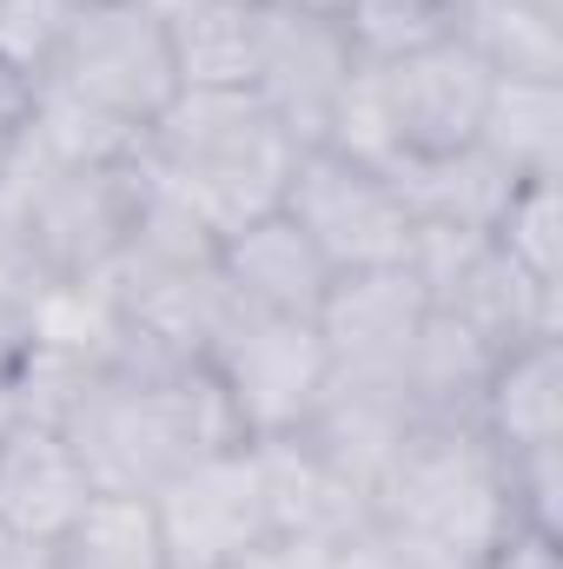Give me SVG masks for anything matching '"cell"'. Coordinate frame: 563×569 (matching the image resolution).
Listing matches in <instances>:
<instances>
[{
  "label": "cell",
  "mask_w": 563,
  "mask_h": 569,
  "mask_svg": "<svg viewBox=\"0 0 563 569\" xmlns=\"http://www.w3.org/2000/svg\"><path fill=\"white\" fill-rule=\"evenodd\" d=\"M60 430L107 497H152L199 457L246 443L206 358H152L134 345H113L107 371L87 385Z\"/></svg>",
  "instance_id": "obj_1"
},
{
  "label": "cell",
  "mask_w": 563,
  "mask_h": 569,
  "mask_svg": "<svg viewBox=\"0 0 563 569\" xmlns=\"http://www.w3.org/2000/svg\"><path fill=\"white\" fill-rule=\"evenodd\" d=\"M146 166L226 239L266 212H279L285 179L305 146L259 107V93L179 87L172 107L146 127Z\"/></svg>",
  "instance_id": "obj_2"
},
{
  "label": "cell",
  "mask_w": 563,
  "mask_h": 569,
  "mask_svg": "<svg viewBox=\"0 0 563 569\" xmlns=\"http://www.w3.org/2000/svg\"><path fill=\"white\" fill-rule=\"evenodd\" d=\"M372 523L484 563L517 530L497 443L477 425H412L372 490Z\"/></svg>",
  "instance_id": "obj_3"
},
{
  "label": "cell",
  "mask_w": 563,
  "mask_h": 569,
  "mask_svg": "<svg viewBox=\"0 0 563 569\" xmlns=\"http://www.w3.org/2000/svg\"><path fill=\"white\" fill-rule=\"evenodd\" d=\"M33 80L146 133L179 93V60L166 20L146 0H113V7H73Z\"/></svg>",
  "instance_id": "obj_4"
},
{
  "label": "cell",
  "mask_w": 563,
  "mask_h": 569,
  "mask_svg": "<svg viewBox=\"0 0 563 569\" xmlns=\"http://www.w3.org/2000/svg\"><path fill=\"white\" fill-rule=\"evenodd\" d=\"M206 371L219 378L233 418L246 430V443L266 437H292L305 425V411L318 405L332 358L312 318H279V311H233L226 331L206 351Z\"/></svg>",
  "instance_id": "obj_5"
},
{
  "label": "cell",
  "mask_w": 563,
  "mask_h": 569,
  "mask_svg": "<svg viewBox=\"0 0 563 569\" xmlns=\"http://www.w3.org/2000/svg\"><path fill=\"white\" fill-rule=\"evenodd\" d=\"M279 212L318 246L332 272H372L398 266L412 246V212L392 192V179L365 159H345L332 146H305L285 179Z\"/></svg>",
  "instance_id": "obj_6"
},
{
  "label": "cell",
  "mask_w": 563,
  "mask_h": 569,
  "mask_svg": "<svg viewBox=\"0 0 563 569\" xmlns=\"http://www.w3.org/2000/svg\"><path fill=\"white\" fill-rule=\"evenodd\" d=\"M146 503H152V523L166 543V569H239L273 537L253 443L199 457L192 470L159 483Z\"/></svg>",
  "instance_id": "obj_7"
},
{
  "label": "cell",
  "mask_w": 563,
  "mask_h": 569,
  "mask_svg": "<svg viewBox=\"0 0 563 569\" xmlns=\"http://www.w3.org/2000/svg\"><path fill=\"white\" fill-rule=\"evenodd\" d=\"M365 73H372L378 113H385V133H392V159L477 146L491 87H497V73L477 60V47L437 40L424 53H405L392 67H365Z\"/></svg>",
  "instance_id": "obj_8"
},
{
  "label": "cell",
  "mask_w": 563,
  "mask_h": 569,
  "mask_svg": "<svg viewBox=\"0 0 563 569\" xmlns=\"http://www.w3.org/2000/svg\"><path fill=\"white\" fill-rule=\"evenodd\" d=\"M358 60L345 47L338 20H312V13H273L259 27V67H253V93L259 107L279 120L298 146H325L332 113L352 87Z\"/></svg>",
  "instance_id": "obj_9"
},
{
  "label": "cell",
  "mask_w": 563,
  "mask_h": 569,
  "mask_svg": "<svg viewBox=\"0 0 563 569\" xmlns=\"http://www.w3.org/2000/svg\"><path fill=\"white\" fill-rule=\"evenodd\" d=\"M431 291L418 284V272L398 266H372V272H338L325 305H318V338L332 371H365V378H398L405 351L418 338Z\"/></svg>",
  "instance_id": "obj_10"
},
{
  "label": "cell",
  "mask_w": 563,
  "mask_h": 569,
  "mask_svg": "<svg viewBox=\"0 0 563 569\" xmlns=\"http://www.w3.org/2000/svg\"><path fill=\"white\" fill-rule=\"evenodd\" d=\"M418 411L405 398L398 378H365V371H332L318 405L305 411V425L292 430L298 443H312L338 477H352L365 497L378 490V477L392 470L398 443L412 437Z\"/></svg>",
  "instance_id": "obj_11"
},
{
  "label": "cell",
  "mask_w": 563,
  "mask_h": 569,
  "mask_svg": "<svg viewBox=\"0 0 563 569\" xmlns=\"http://www.w3.org/2000/svg\"><path fill=\"white\" fill-rule=\"evenodd\" d=\"M87 503H93V477L67 443V430L20 418L0 437V537L60 543Z\"/></svg>",
  "instance_id": "obj_12"
},
{
  "label": "cell",
  "mask_w": 563,
  "mask_h": 569,
  "mask_svg": "<svg viewBox=\"0 0 563 569\" xmlns=\"http://www.w3.org/2000/svg\"><path fill=\"white\" fill-rule=\"evenodd\" d=\"M259 483H266V517L279 537H312V543H352L372 530V497L338 477L312 443L298 437H266L253 443Z\"/></svg>",
  "instance_id": "obj_13"
},
{
  "label": "cell",
  "mask_w": 563,
  "mask_h": 569,
  "mask_svg": "<svg viewBox=\"0 0 563 569\" xmlns=\"http://www.w3.org/2000/svg\"><path fill=\"white\" fill-rule=\"evenodd\" d=\"M219 272L233 284V298L246 311H279V318H318L325 291H332V266L318 259V246L285 219L266 212L239 232L219 239Z\"/></svg>",
  "instance_id": "obj_14"
},
{
  "label": "cell",
  "mask_w": 563,
  "mask_h": 569,
  "mask_svg": "<svg viewBox=\"0 0 563 569\" xmlns=\"http://www.w3.org/2000/svg\"><path fill=\"white\" fill-rule=\"evenodd\" d=\"M392 192L405 199L412 226H451V232H484L497 226L504 199H511V172L484 152V146H457V152H412L385 166Z\"/></svg>",
  "instance_id": "obj_15"
},
{
  "label": "cell",
  "mask_w": 563,
  "mask_h": 569,
  "mask_svg": "<svg viewBox=\"0 0 563 569\" xmlns=\"http://www.w3.org/2000/svg\"><path fill=\"white\" fill-rule=\"evenodd\" d=\"M471 425L504 457L537 450V443H563V338H524V345L497 351Z\"/></svg>",
  "instance_id": "obj_16"
},
{
  "label": "cell",
  "mask_w": 563,
  "mask_h": 569,
  "mask_svg": "<svg viewBox=\"0 0 563 569\" xmlns=\"http://www.w3.org/2000/svg\"><path fill=\"white\" fill-rule=\"evenodd\" d=\"M431 305H444L451 318H464V325H471L484 345H497V351H511V345H524V338H563V284L524 279L497 246H484Z\"/></svg>",
  "instance_id": "obj_17"
},
{
  "label": "cell",
  "mask_w": 563,
  "mask_h": 569,
  "mask_svg": "<svg viewBox=\"0 0 563 569\" xmlns=\"http://www.w3.org/2000/svg\"><path fill=\"white\" fill-rule=\"evenodd\" d=\"M491 365H497V345H484L464 318H451L444 305H431L418 338H412V351H405L398 385H405L418 425H471Z\"/></svg>",
  "instance_id": "obj_18"
},
{
  "label": "cell",
  "mask_w": 563,
  "mask_h": 569,
  "mask_svg": "<svg viewBox=\"0 0 563 569\" xmlns=\"http://www.w3.org/2000/svg\"><path fill=\"white\" fill-rule=\"evenodd\" d=\"M457 40L497 80H557L563 87V0H464Z\"/></svg>",
  "instance_id": "obj_19"
},
{
  "label": "cell",
  "mask_w": 563,
  "mask_h": 569,
  "mask_svg": "<svg viewBox=\"0 0 563 569\" xmlns=\"http://www.w3.org/2000/svg\"><path fill=\"white\" fill-rule=\"evenodd\" d=\"M477 146L524 186V179H563V87L557 80H497Z\"/></svg>",
  "instance_id": "obj_20"
},
{
  "label": "cell",
  "mask_w": 563,
  "mask_h": 569,
  "mask_svg": "<svg viewBox=\"0 0 563 569\" xmlns=\"http://www.w3.org/2000/svg\"><path fill=\"white\" fill-rule=\"evenodd\" d=\"M259 27H266V7H259V0H213V7H192V13L166 20L172 60H179V87L253 93Z\"/></svg>",
  "instance_id": "obj_21"
},
{
  "label": "cell",
  "mask_w": 563,
  "mask_h": 569,
  "mask_svg": "<svg viewBox=\"0 0 563 569\" xmlns=\"http://www.w3.org/2000/svg\"><path fill=\"white\" fill-rule=\"evenodd\" d=\"M140 140H146L140 127H127V120H113V113H100V107L40 80L33 87V127H27L20 146L40 166H127L140 152Z\"/></svg>",
  "instance_id": "obj_22"
},
{
  "label": "cell",
  "mask_w": 563,
  "mask_h": 569,
  "mask_svg": "<svg viewBox=\"0 0 563 569\" xmlns=\"http://www.w3.org/2000/svg\"><path fill=\"white\" fill-rule=\"evenodd\" d=\"M53 569H166V543H159L152 503L146 497L93 490V503L53 543Z\"/></svg>",
  "instance_id": "obj_23"
},
{
  "label": "cell",
  "mask_w": 563,
  "mask_h": 569,
  "mask_svg": "<svg viewBox=\"0 0 563 569\" xmlns=\"http://www.w3.org/2000/svg\"><path fill=\"white\" fill-rule=\"evenodd\" d=\"M338 27L358 67H392L437 40H457V7L451 0H345Z\"/></svg>",
  "instance_id": "obj_24"
},
{
  "label": "cell",
  "mask_w": 563,
  "mask_h": 569,
  "mask_svg": "<svg viewBox=\"0 0 563 569\" xmlns=\"http://www.w3.org/2000/svg\"><path fill=\"white\" fill-rule=\"evenodd\" d=\"M491 246L537 284H563V179H524L511 186Z\"/></svg>",
  "instance_id": "obj_25"
},
{
  "label": "cell",
  "mask_w": 563,
  "mask_h": 569,
  "mask_svg": "<svg viewBox=\"0 0 563 569\" xmlns=\"http://www.w3.org/2000/svg\"><path fill=\"white\" fill-rule=\"evenodd\" d=\"M504 457V450H497ZM504 490H511V517L524 530H544L563 543V443L537 450H511L504 457Z\"/></svg>",
  "instance_id": "obj_26"
},
{
  "label": "cell",
  "mask_w": 563,
  "mask_h": 569,
  "mask_svg": "<svg viewBox=\"0 0 563 569\" xmlns=\"http://www.w3.org/2000/svg\"><path fill=\"white\" fill-rule=\"evenodd\" d=\"M67 13H73V0H0V60L40 73V60L53 53Z\"/></svg>",
  "instance_id": "obj_27"
},
{
  "label": "cell",
  "mask_w": 563,
  "mask_h": 569,
  "mask_svg": "<svg viewBox=\"0 0 563 569\" xmlns=\"http://www.w3.org/2000/svg\"><path fill=\"white\" fill-rule=\"evenodd\" d=\"M33 73L27 67H13V60H0V172L13 166V152L27 140V127H33Z\"/></svg>",
  "instance_id": "obj_28"
},
{
  "label": "cell",
  "mask_w": 563,
  "mask_h": 569,
  "mask_svg": "<svg viewBox=\"0 0 563 569\" xmlns=\"http://www.w3.org/2000/svg\"><path fill=\"white\" fill-rule=\"evenodd\" d=\"M338 550H345V543H312V537H279V530H273L239 569H332Z\"/></svg>",
  "instance_id": "obj_29"
},
{
  "label": "cell",
  "mask_w": 563,
  "mask_h": 569,
  "mask_svg": "<svg viewBox=\"0 0 563 569\" xmlns=\"http://www.w3.org/2000/svg\"><path fill=\"white\" fill-rule=\"evenodd\" d=\"M477 569H563V543L544 537V530H524V523H517Z\"/></svg>",
  "instance_id": "obj_30"
},
{
  "label": "cell",
  "mask_w": 563,
  "mask_h": 569,
  "mask_svg": "<svg viewBox=\"0 0 563 569\" xmlns=\"http://www.w3.org/2000/svg\"><path fill=\"white\" fill-rule=\"evenodd\" d=\"M0 569H53V543H27V537H0Z\"/></svg>",
  "instance_id": "obj_31"
},
{
  "label": "cell",
  "mask_w": 563,
  "mask_h": 569,
  "mask_svg": "<svg viewBox=\"0 0 563 569\" xmlns=\"http://www.w3.org/2000/svg\"><path fill=\"white\" fill-rule=\"evenodd\" d=\"M259 7H273V13H312V20H338L345 13V0H259Z\"/></svg>",
  "instance_id": "obj_32"
},
{
  "label": "cell",
  "mask_w": 563,
  "mask_h": 569,
  "mask_svg": "<svg viewBox=\"0 0 563 569\" xmlns=\"http://www.w3.org/2000/svg\"><path fill=\"white\" fill-rule=\"evenodd\" d=\"M159 20H179V13H192V7H213V0H146Z\"/></svg>",
  "instance_id": "obj_33"
},
{
  "label": "cell",
  "mask_w": 563,
  "mask_h": 569,
  "mask_svg": "<svg viewBox=\"0 0 563 569\" xmlns=\"http://www.w3.org/2000/svg\"><path fill=\"white\" fill-rule=\"evenodd\" d=\"M13 425H20V405H13V391H7V378H0V437Z\"/></svg>",
  "instance_id": "obj_34"
},
{
  "label": "cell",
  "mask_w": 563,
  "mask_h": 569,
  "mask_svg": "<svg viewBox=\"0 0 563 569\" xmlns=\"http://www.w3.org/2000/svg\"><path fill=\"white\" fill-rule=\"evenodd\" d=\"M73 7H113V0H73Z\"/></svg>",
  "instance_id": "obj_35"
}]
</instances>
